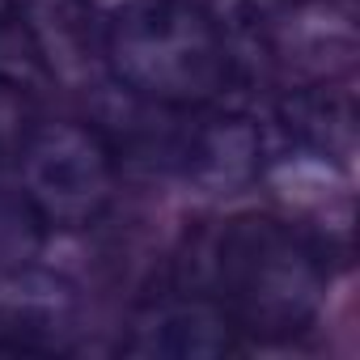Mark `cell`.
Segmentation results:
<instances>
[{
    "label": "cell",
    "instance_id": "cell-1",
    "mask_svg": "<svg viewBox=\"0 0 360 360\" xmlns=\"http://www.w3.org/2000/svg\"><path fill=\"white\" fill-rule=\"evenodd\" d=\"M110 81L157 106H217L233 85L225 30L191 0H136L102 26Z\"/></svg>",
    "mask_w": 360,
    "mask_h": 360
},
{
    "label": "cell",
    "instance_id": "cell-2",
    "mask_svg": "<svg viewBox=\"0 0 360 360\" xmlns=\"http://www.w3.org/2000/svg\"><path fill=\"white\" fill-rule=\"evenodd\" d=\"M208 280L233 330L292 339L322 309L326 255L288 221L233 217L212 238Z\"/></svg>",
    "mask_w": 360,
    "mask_h": 360
},
{
    "label": "cell",
    "instance_id": "cell-3",
    "mask_svg": "<svg viewBox=\"0 0 360 360\" xmlns=\"http://www.w3.org/2000/svg\"><path fill=\"white\" fill-rule=\"evenodd\" d=\"M26 208L56 229L94 225L115 200V148L81 123H34L18 148Z\"/></svg>",
    "mask_w": 360,
    "mask_h": 360
},
{
    "label": "cell",
    "instance_id": "cell-4",
    "mask_svg": "<svg viewBox=\"0 0 360 360\" xmlns=\"http://www.w3.org/2000/svg\"><path fill=\"white\" fill-rule=\"evenodd\" d=\"M242 22L255 51L297 89L330 85L356 68L360 22L352 0H271Z\"/></svg>",
    "mask_w": 360,
    "mask_h": 360
},
{
    "label": "cell",
    "instance_id": "cell-5",
    "mask_svg": "<svg viewBox=\"0 0 360 360\" xmlns=\"http://www.w3.org/2000/svg\"><path fill=\"white\" fill-rule=\"evenodd\" d=\"M9 13L30 34L56 81L81 89L94 85L106 68L94 0H9Z\"/></svg>",
    "mask_w": 360,
    "mask_h": 360
},
{
    "label": "cell",
    "instance_id": "cell-6",
    "mask_svg": "<svg viewBox=\"0 0 360 360\" xmlns=\"http://www.w3.org/2000/svg\"><path fill=\"white\" fill-rule=\"evenodd\" d=\"M77 322V301L47 276L0 284V352H51Z\"/></svg>",
    "mask_w": 360,
    "mask_h": 360
},
{
    "label": "cell",
    "instance_id": "cell-7",
    "mask_svg": "<svg viewBox=\"0 0 360 360\" xmlns=\"http://www.w3.org/2000/svg\"><path fill=\"white\" fill-rule=\"evenodd\" d=\"M233 347V322L217 301H178L153 309L131 339L140 356H174V360H208Z\"/></svg>",
    "mask_w": 360,
    "mask_h": 360
},
{
    "label": "cell",
    "instance_id": "cell-8",
    "mask_svg": "<svg viewBox=\"0 0 360 360\" xmlns=\"http://www.w3.org/2000/svg\"><path fill=\"white\" fill-rule=\"evenodd\" d=\"M0 85H9L18 94H34V89L56 85V77L47 72L39 47L30 43V34L18 26L13 13L0 18Z\"/></svg>",
    "mask_w": 360,
    "mask_h": 360
},
{
    "label": "cell",
    "instance_id": "cell-9",
    "mask_svg": "<svg viewBox=\"0 0 360 360\" xmlns=\"http://www.w3.org/2000/svg\"><path fill=\"white\" fill-rule=\"evenodd\" d=\"M98 9H106V13H115V9H123V5H136V0H94Z\"/></svg>",
    "mask_w": 360,
    "mask_h": 360
}]
</instances>
